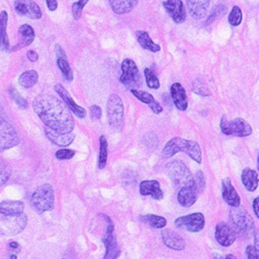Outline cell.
<instances>
[{
	"label": "cell",
	"instance_id": "7c38bea8",
	"mask_svg": "<svg viewBox=\"0 0 259 259\" xmlns=\"http://www.w3.org/2000/svg\"><path fill=\"white\" fill-rule=\"evenodd\" d=\"M103 217H104V219L107 222L106 233L104 237H103V243H104L106 248L104 259H117L120 256V248L117 244V238H116V235L114 233L115 231L114 223L108 217L106 216H103Z\"/></svg>",
	"mask_w": 259,
	"mask_h": 259
},
{
	"label": "cell",
	"instance_id": "f35d334b",
	"mask_svg": "<svg viewBox=\"0 0 259 259\" xmlns=\"http://www.w3.org/2000/svg\"><path fill=\"white\" fill-rule=\"evenodd\" d=\"M10 177V170L6 164V162L0 158V187H2L5 183H7V180Z\"/></svg>",
	"mask_w": 259,
	"mask_h": 259
},
{
	"label": "cell",
	"instance_id": "277c9868",
	"mask_svg": "<svg viewBox=\"0 0 259 259\" xmlns=\"http://www.w3.org/2000/svg\"><path fill=\"white\" fill-rule=\"evenodd\" d=\"M166 171L177 190L187 186L196 185L195 177L192 176L189 167L187 166L183 161L175 160L167 163Z\"/></svg>",
	"mask_w": 259,
	"mask_h": 259
},
{
	"label": "cell",
	"instance_id": "f907efd6",
	"mask_svg": "<svg viewBox=\"0 0 259 259\" xmlns=\"http://www.w3.org/2000/svg\"><path fill=\"white\" fill-rule=\"evenodd\" d=\"M9 247L17 249V248H19V244L17 242H11V243H9Z\"/></svg>",
	"mask_w": 259,
	"mask_h": 259
},
{
	"label": "cell",
	"instance_id": "c3c4849f",
	"mask_svg": "<svg viewBox=\"0 0 259 259\" xmlns=\"http://www.w3.org/2000/svg\"><path fill=\"white\" fill-rule=\"evenodd\" d=\"M46 5H47V8L50 11H55L58 7V3L56 0H46Z\"/></svg>",
	"mask_w": 259,
	"mask_h": 259
},
{
	"label": "cell",
	"instance_id": "d4e9b609",
	"mask_svg": "<svg viewBox=\"0 0 259 259\" xmlns=\"http://www.w3.org/2000/svg\"><path fill=\"white\" fill-rule=\"evenodd\" d=\"M19 34H20V41L18 42V44L15 47L10 48L11 51L22 49L24 47L29 46V45L33 43L34 38H35V32H34L33 28H32L29 24L21 25L20 29H19Z\"/></svg>",
	"mask_w": 259,
	"mask_h": 259
},
{
	"label": "cell",
	"instance_id": "484cf974",
	"mask_svg": "<svg viewBox=\"0 0 259 259\" xmlns=\"http://www.w3.org/2000/svg\"><path fill=\"white\" fill-rule=\"evenodd\" d=\"M108 3L116 15H126L137 7L139 0H108Z\"/></svg>",
	"mask_w": 259,
	"mask_h": 259
},
{
	"label": "cell",
	"instance_id": "f6af8a7d",
	"mask_svg": "<svg viewBox=\"0 0 259 259\" xmlns=\"http://www.w3.org/2000/svg\"><path fill=\"white\" fill-rule=\"evenodd\" d=\"M73 16L75 18V20H79V19L81 18V15H82V11H83V8L80 6L79 3H74L73 4Z\"/></svg>",
	"mask_w": 259,
	"mask_h": 259
},
{
	"label": "cell",
	"instance_id": "f5cc1de1",
	"mask_svg": "<svg viewBox=\"0 0 259 259\" xmlns=\"http://www.w3.org/2000/svg\"><path fill=\"white\" fill-rule=\"evenodd\" d=\"M213 259H224L221 255H219L218 252H213Z\"/></svg>",
	"mask_w": 259,
	"mask_h": 259
},
{
	"label": "cell",
	"instance_id": "11a10c76",
	"mask_svg": "<svg viewBox=\"0 0 259 259\" xmlns=\"http://www.w3.org/2000/svg\"><path fill=\"white\" fill-rule=\"evenodd\" d=\"M257 168H258V171H259V154H258V159H257Z\"/></svg>",
	"mask_w": 259,
	"mask_h": 259
},
{
	"label": "cell",
	"instance_id": "836d02e7",
	"mask_svg": "<svg viewBox=\"0 0 259 259\" xmlns=\"http://www.w3.org/2000/svg\"><path fill=\"white\" fill-rule=\"evenodd\" d=\"M108 157V144L105 136L100 137V154H99V168L103 170L107 164Z\"/></svg>",
	"mask_w": 259,
	"mask_h": 259
},
{
	"label": "cell",
	"instance_id": "4dcf8cb0",
	"mask_svg": "<svg viewBox=\"0 0 259 259\" xmlns=\"http://www.w3.org/2000/svg\"><path fill=\"white\" fill-rule=\"evenodd\" d=\"M37 81H38V74L36 70L24 71V73L19 77V83H20L21 87L25 89L33 88L37 83Z\"/></svg>",
	"mask_w": 259,
	"mask_h": 259
},
{
	"label": "cell",
	"instance_id": "5b68a950",
	"mask_svg": "<svg viewBox=\"0 0 259 259\" xmlns=\"http://www.w3.org/2000/svg\"><path fill=\"white\" fill-rule=\"evenodd\" d=\"M31 205L38 213H44L54 209L55 192L53 186L45 184L37 187L31 196Z\"/></svg>",
	"mask_w": 259,
	"mask_h": 259
},
{
	"label": "cell",
	"instance_id": "d6986e66",
	"mask_svg": "<svg viewBox=\"0 0 259 259\" xmlns=\"http://www.w3.org/2000/svg\"><path fill=\"white\" fill-rule=\"evenodd\" d=\"M222 198L232 208H237L241 206V197L229 177L222 179Z\"/></svg>",
	"mask_w": 259,
	"mask_h": 259
},
{
	"label": "cell",
	"instance_id": "bcb514c9",
	"mask_svg": "<svg viewBox=\"0 0 259 259\" xmlns=\"http://www.w3.org/2000/svg\"><path fill=\"white\" fill-rule=\"evenodd\" d=\"M252 210H254L255 216L259 219V196H257L252 202Z\"/></svg>",
	"mask_w": 259,
	"mask_h": 259
},
{
	"label": "cell",
	"instance_id": "681fc988",
	"mask_svg": "<svg viewBox=\"0 0 259 259\" xmlns=\"http://www.w3.org/2000/svg\"><path fill=\"white\" fill-rule=\"evenodd\" d=\"M254 238H255V247L257 249V251L259 252V231H256L254 234Z\"/></svg>",
	"mask_w": 259,
	"mask_h": 259
},
{
	"label": "cell",
	"instance_id": "8fae6325",
	"mask_svg": "<svg viewBox=\"0 0 259 259\" xmlns=\"http://www.w3.org/2000/svg\"><path fill=\"white\" fill-rule=\"evenodd\" d=\"M206 225V219L202 212L190 213V215L179 217L175 220V226L177 229L184 230L190 233L202 232Z\"/></svg>",
	"mask_w": 259,
	"mask_h": 259
},
{
	"label": "cell",
	"instance_id": "ab89813d",
	"mask_svg": "<svg viewBox=\"0 0 259 259\" xmlns=\"http://www.w3.org/2000/svg\"><path fill=\"white\" fill-rule=\"evenodd\" d=\"M76 155L75 150H70V149H60L56 152V158L58 160H70Z\"/></svg>",
	"mask_w": 259,
	"mask_h": 259
},
{
	"label": "cell",
	"instance_id": "816d5d0a",
	"mask_svg": "<svg viewBox=\"0 0 259 259\" xmlns=\"http://www.w3.org/2000/svg\"><path fill=\"white\" fill-rule=\"evenodd\" d=\"M78 3L80 4V6H81L82 8H84V7H86V5L89 3V0H79V2H78Z\"/></svg>",
	"mask_w": 259,
	"mask_h": 259
},
{
	"label": "cell",
	"instance_id": "b9f144b4",
	"mask_svg": "<svg viewBox=\"0 0 259 259\" xmlns=\"http://www.w3.org/2000/svg\"><path fill=\"white\" fill-rule=\"evenodd\" d=\"M225 11H226L225 6H223V5H219V6H217L216 9H213L212 14L210 15V17H209V19H208V21L206 22V24H210V23H212L213 21H215V19H216L218 16H222V15H224V14H225Z\"/></svg>",
	"mask_w": 259,
	"mask_h": 259
},
{
	"label": "cell",
	"instance_id": "9a60e30c",
	"mask_svg": "<svg viewBox=\"0 0 259 259\" xmlns=\"http://www.w3.org/2000/svg\"><path fill=\"white\" fill-rule=\"evenodd\" d=\"M163 7L174 22L177 24L185 22L187 14L182 0H165Z\"/></svg>",
	"mask_w": 259,
	"mask_h": 259
},
{
	"label": "cell",
	"instance_id": "1f68e13d",
	"mask_svg": "<svg viewBox=\"0 0 259 259\" xmlns=\"http://www.w3.org/2000/svg\"><path fill=\"white\" fill-rule=\"evenodd\" d=\"M139 219L140 221L149 224L153 229H164L167 224L166 219L158 215H146L141 216Z\"/></svg>",
	"mask_w": 259,
	"mask_h": 259
},
{
	"label": "cell",
	"instance_id": "f546056e",
	"mask_svg": "<svg viewBox=\"0 0 259 259\" xmlns=\"http://www.w3.org/2000/svg\"><path fill=\"white\" fill-rule=\"evenodd\" d=\"M24 210V205L22 202H15V200H6L0 203V212L5 215H19Z\"/></svg>",
	"mask_w": 259,
	"mask_h": 259
},
{
	"label": "cell",
	"instance_id": "44dd1931",
	"mask_svg": "<svg viewBox=\"0 0 259 259\" xmlns=\"http://www.w3.org/2000/svg\"><path fill=\"white\" fill-rule=\"evenodd\" d=\"M139 191L142 196H151L154 200H161L164 197L160 183L154 179L142 180L139 184Z\"/></svg>",
	"mask_w": 259,
	"mask_h": 259
},
{
	"label": "cell",
	"instance_id": "e575fe53",
	"mask_svg": "<svg viewBox=\"0 0 259 259\" xmlns=\"http://www.w3.org/2000/svg\"><path fill=\"white\" fill-rule=\"evenodd\" d=\"M145 78L147 86L152 90H159L160 89V80L157 74L151 68L145 69Z\"/></svg>",
	"mask_w": 259,
	"mask_h": 259
},
{
	"label": "cell",
	"instance_id": "ba28073f",
	"mask_svg": "<svg viewBox=\"0 0 259 259\" xmlns=\"http://www.w3.org/2000/svg\"><path fill=\"white\" fill-rule=\"evenodd\" d=\"M220 128L222 134L226 136H234V137H248L252 134V127L248 121L244 118H234L233 120H228L226 116L223 115L220 121Z\"/></svg>",
	"mask_w": 259,
	"mask_h": 259
},
{
	"label": "cell",
	"instance_id": "603a6c76",
	"mask_svg": "<svg viewBox=\"0 0 259 259\" xmlns=\"http://www.w3.org/2000/svg\"><path fill=\"white\" fill-rule=\"evenodd\" d=\"M131 92L135 98H137L139 101L145 103V104L150 107V109L154 114L159 115L163 112V106L160 104V102L154 99V96L151 93L141 91V90H131Z\"/></svg>",
	"mask_w": 259,
	"mask_h": 259
},
{
	"label": "cell",
	"instance_id": "9f6ffc18",
	"mask_svg": "<svg viewBox=\"0 0 259 259\" xmlns=\"http://www.w3.org/2000/svg\"><path fill=\"white\" fill-rule=\"evenodd\" d=\"M10 259H17V256H16V255H11V256H10Z\"/></svg>",
	"mask_w": 259,
	"mask_h": 259
},
{
	"label": "cell",
	"instance_id": "d590c367",
	"mask_svg": "<svg viewBox=\"0 0 259 259\" xmlns=\"http://www.w3.org/2000/svg\"><path fill=\"white\" fill-rule=\"evenodd\" d=\"M242 21H243L242 9L239 8L238 6H234L229 15V23L232 25V27L236 28L238 25H241Z\"/></svg>",
	"mask_w": 259,
	"mask_h": 259
},
{
	"label": "cell",
	"instance_id": "8d00e7d4",
	"mask_svg": "<svg viewBox=\"0 0 259 259\" xmlns=\"http://www.w3.org/2000/svg\"><path fill=\"white\" fill-rule=\"evenodd\" d=\"M192 92L195 94L200 95V96H210L211 95V91L209 90V88L206 87L205 84L198 79L192 83Z\"/></svg>",
	"mask_w": 259,
	"mask_h": 259
},
{
	"label": "cell",
	"instance_id": "4fadbf2b",
	"mask_svg": "<svg viewBox=\"0 0 259 259\" xmlns=\"http://www.w3.org/2000/svg\"><path fill=\"white\" fill-rule=\"evenodd\" d=\"M215 236L217 242L220 245L223 246V247H230L231 245L235 243L237 234L234 231V229L231 226V224L221 221L219 222L216 226Z\"/></svg>",
	"mask_w": 259,
	"mask_h": 259
},
{
	"label": "cell",
	"instance_id": "4316f807",
	"mask_svg": "<svg viewBox=\"0 0 259 259\" xmlns=\"http://www.w3.org/2000/svg\"><path fill=\"white\" fill-rule=\"evenodd\" d=\"M241 179L244 187L248 191L254 192L258 188V185H259L258 173L255 170H252V168H249V167L244 168L242 171Z\"/></svg>",
	"mask_w": 259,
	"mask_h": 259
},
{
	"label": "cell",
	"instance_id": "e0dca14e",
	"mask_svg": "<svg viewBox=\"0 0 259 259\" xmlns=\"http://www.w3.org/2000/svg\"><path fill=\"white\" fill-rule=\"evenodd\" d=\"M211 0H186V7L193 20H203L207 16Z\"/></svg>",
	"mask_w": 259,
	"mask_h": 259
},
{
	"label": "cell",
	"instance_id": "2e32d148",
	"mask_svg": "<svg viewBox=\"0 0 259 259\" xmlns=\"http://www.w3.org/2000/svg\"><path fill=\"white\" fill-rule=\"evenodd\" d=\"M55 91L57 92L58 95L60 96L64 104L68 106V108L70 109L71 113H74L78 118L86 117V116H87L86 109H84L82 106L77 104L75 100L71 98V95L69 94V92L61 86V84H57V86H55Z\"/></svg>",
	"mask_w": 259,
	"mask_h": 259
},
{
	"label": "cell",
	"instance_id": "cb8c5ba5",
	"mask_svg": "<svg viewBox=\"0 0 259 259\" xmlns=\"http://www.w3.org/2000/svg\"><path fill=\"white\" fill-rule=\"evenodd\" d=\"M45 135L49 139V141L53 142V144L59 146V147H68L73 144L75 140V134L74 133H58L53 131V129L45 128Z\"/></svg>",
	"mask_w": 259,
	"mask_h": 259
},
{
	"label": "cell",
	"instance_id": "db71d44e",
	"mask_svg": "<svg viewBox=\"0 0 259 259\" xmlns=\"http://www.w3.org/2000/svg\"><path fill=\"white\" fill-rule=\"evenodd\" d=\"M224 259H237L236 258V256L235 255H233V254H228L225 256V258Z\"/></svg>",
	"mask_w": 259,
	"mask_h": 259
},
{
	"label": "cell",
	"instance_id": "7402d4cb",
	"mask_svg": "<svg viewBox=\"0 0 259 259\" xmlns=\"http://www.w3.org/2000/svg\"><path fill=\"white\" fill-rule=\"evenodd\" d=\"M198 193L199 191L196 185L184 187V188H180L177 191V202L182 207L189 208V207L196 204L198 199Z\"/></svg>",
	"mask_w": 259,
	"mask_h": 259
},
{
	"label": "cell",
	"instance_id": "3957f363",
	"mask_svg": "<svg viewBox=\"0 0 259 259\" xmlns=\"http://www.w3.org/2000/svg\"><path fill=\"white\" fill-rule=\"evenodd\" d=\"M229 217L231 226L234 229L237 235L248 238L255 234L256 228L254 219L243 207L239 206L237 208H232Z\"/></svg>",
	"mask_w": 259,
	"mask_h": 259
},
{
	"label": "cell",
	"instance_id": "8992f818",
	"mask_svg": "<svg viewBox=\"0 0 259 259\" xmlns=\"http://www.w3.org/2000/svg\"><path fill=\"white\" fill-rule=\"evenodd\" d=\"M28 224V217L24 213L5 215L0 212V235L14 236L21 233Z\"/></svg>",
	"mask_w": 259,
	"mask_h": 259
},
{
	"label": "cell",
	"instance_id": "83f0119b",
	"mask_svg": "<svg viewBox=\"0 0 259 259\" xmlns=\"http://www.w3.org/2000/svg\"><path fill=\"white\" fill-rule=\"evenodd\" d=\"M136 37H137L138 43L144 49L151 51V53H158V51L161 50L160 45L152 41V38L150 37V35H149L148 32L137 31L136 32Z\"/></svg>",
	"mask_w": 259,
	"mask_h": 259
},
{
	"label": "cell",
	"instance_id": "ac0fdd59",
	"mask_svg": "<svg viewBox=\"0 0 259 259\" xmlns=\"http://www.w3.org/2000/svg\"><path fill=\"white\" fill-rule=\"evenodd\" d=\"M170 93L174 105H175L179 111L185 112L187 107H188V96H187L185 88L180 83L175 82L171 86Z\"/></svg>",
	"mask_w": 259,
	"mask_h": 259
},
{
	"label": "cell",
	"instance_id": "7a4b0ae2",
	"mask_svg": "<svg viewBox=\"0 0 259 259\" xmlns=\"http://www.w3.org/2000/svg\"><path fill=\"white\" fill-rule=\"evenodd\" d=\"M178 152L186 153L196 163L202 164L203 152L197 141L175 137L166 142L163 150H162V155H163L164 159H171Z\"/></svg>",
	"mask_w": 259,
	"mask_h": 259
},
{
	"label": "cell",
	"instance_id": "52a82bcc",
	"mask_svg": "<svg viewBox=\"0 0 259 259\" xmlns=\"http://www.w3.org/2000/svg\"><path fill=\"white\" fill-rule=\"evenodd\" d=\"M121 84L129 90H139L142 86V77L139 68L131 58H126L121 62V75L119 77Z\"/></svg>",
	"mask_w": 259,
	"mask_h": 259
},
{
	"label": "cell",
	"instance_id": "d6a6232c",
	"mask_svg": "<svg viewBox=\"0 0 259 259\" xmlns=\"http://www.w3.org/2000/svg\"><path fill=\"white\" fill-rule=\"evenodd\" d=\"M57 64L58 67H59L61 74L63 75L64 79L67 81H73L74 80V73H73V69H71L70 64L68 62L67 59V56L63 55V56H58L57 57Z\"/></svg>",
	"mask_w": 259,
	"mask_h": 259
},
{
	"label": "cell",
	"instance_id": "5bb4252c",
	"mask_svg": "<svg viewBox=\"0 0 259 259\" xmlns=\"http://www.w3.org/2000/svg\"><path fill=\"white\" fill-rule=\"evenodd\" d=\"M15 9L18 15L28 17L33 20H38L43 16L40 6L34 0H16Z\"/></svg>",
	"mask_w": 259,
	"mask_h": 259
},
{
	"label": "cell",
	"instance_id": "9c48e42d",
	"mask_svg": "<svg viewBox=\"0 0 259 259\" xmlns=\"http://www.w3.org/2000/svg\"><path fill=\"white\" fill-rule=\"evenodd\" d=\"M108 124L114 131H121L124 126V103L117 94H112L107 101Z\"/></svg>",
	"mask_w": 259,
	"mask_h": 259
},
{
	"label": "cell",
	"instance_id": "ffe728a7",
	"mask_svg": "<svg viewBox=\"0 0 259 259\" xmlns=\"http://www.w3.org/2000/svg\"><path fill=\"white\" fill-rule=\"evenodd\" d=\"M162 242L166 246V247L171 248L173 250H184L186 248V242L185 239L180 236L178 233L174 232L172 230H163L161 233Z\"/></svg>",
	"mask_w": 259,
	"mask_h": 259
},
{
	"label": "cell",
	"instance_id": "74e56055",
	"mask_svg": "<svg viewBox=\"0 0 259 259\" xmlns=\"http://www.w3.org/2000/svg\"><path fill=\"white\" fill-rule=\"evenodd\" d=\"M9 94H10V96H11V99L15 101L16 104H17L19 107H20L21 109L28 108V102H27V100H25L24 98H22V96L20 95V93H19L15 88H10Z\"/></svg>",
	"mask_w": 259,
	"mask_h": 259
},
{
	"label": "cell",
	"instance_id": "6da1fadb",
	"mask_svg": "<svg viewBox=\"0 0 259 259\" xmlns=\"http://www.w3.org/2000/svg\"><path fill=\"white\" fill-rule=\"evenodd\" d=\"M32 105L46 128L62 134L73 133L75 128L73 113L61 100L53 95H38Z\"/></svg>",
	"mask_w": 259,
	"mask_h": 259
},
{
	"label": "cell",
	"instance_id": "f1b7e54d",
	"mask_svg": "<svg viewBox=\"0 0 259 259\" xmlns=\"http://www.w3.org/2000/svg\"><path fill=\"white\" fill-rule=\"evenodd\" d=\"M8 25V14L7 11L0 12V49L10 50L9 38L7 34Z\"/></svg>",
	"mask_w": 259,
	"mask_h": 259
},
{
	"label": "cell",
	"instance_id": "60d3db41",
	"mask_svg": "<svg viewBox=\"0 0 259 259\" xmlns=\"http://www.w3.org/2000/svg\"><path fill=\"white\" fill-rule=\"evenodd\" d=\"M195 183L197 186V189L199 192H202L205 190V187H206V177H205V174L203 171H198L196 173V176H195Z\"/></svg>",
	"mask_w": 259,
	"mask_h": 259
},
{
	"label": "cell",
	"instance_id": "ee69618b",
	"mask_svg": "<svg viewBox=\"0 0 259 259\" xmlns=\"http://www.w3.org/2000/svg\"><path fill=\"white\" fill-rule=\"evenodd\" d=\"M246 257L247 259H259V252L254 245H248L246 247Z\"/></svg>",
	"mask_w": 259,
	"mask_h": 259
},
{
	"label": "cell",
	"instance_id": "7dc6e473",
	"mask_svg": "<svg viewBox=\"0 0 259 259\" xmlns=\"http://www.w3.org/2000/svg\"><path fill=\"white\" fill-rule=\"evenodd\" d=\"M27 56H28V58L32 62H36L38 60V54L34 50H29Z\"/></svg>",
	"mask_w": 259,
	"mask_h": 259
},
{
	"label": "cell",
	"instance_id": "7bdbcfd3",
	"mask_svg": "<svg viewBox=\"0 0 259 259\" xmlns=\"http://www.w3.org/2000/svg\"><path fill=\"white\" fill-rule=\"evenodd\" d=\"M90 116L92 120H100L102 118V108L99 105H92L90 107Z\"/></svg>",
	"mask_w": 259,
	"mask_h": 259
},
{
	"label": "cell",
	"instance_id": "30bf717a",
	"mask_svg": "<svg viewBox=\"0 0 259 259\" xmlns=\"http://www.w3.org/2000/svg\"><path fill=\"white\" fill-rule=\"evenodd\" d=\"M20 144V138L15 127L0 115V152L9 150Z\"/></svg>",
	"mask_w": 259,
	"mask_h": 259
}]
</instances>
